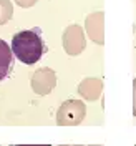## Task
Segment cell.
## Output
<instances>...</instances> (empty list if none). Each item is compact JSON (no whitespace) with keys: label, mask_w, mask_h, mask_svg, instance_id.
Wrapping results in <instances>:
<instances>
[{"label":"cell","mask_w":136,"mask_h":146,"mask_svg":"<svg viewBox=\"0 0 136 146\" xmlns=\"http://www.w3.org/2000/svg\"><path fill=\"white\" fill-rule=\"evenodd\" d=\"M38 0H15V3L20 5V7H23V9H30V7H33Z\"/></svg>","instance_id":"cell-9"},{"label":"cell","mask_w":136,"mask_h":146,"mask_svg":"<svg viewBox=\"0 0 136 146\" xmlns=\"http://www.w3.org/2000/svg\"><path fill=\"white\" fill-rule=\"evenodd\" d=\"M13 17V5L10 0H0V25H5Z\"/></svg>","instance_id":"cell-8"},{"label":"cell","mask_w":136,"mask_h":146,"mask_svg":"<svg viewBox=\"0 0 136 146\" xmlns=\"http://www.w3.org/2000/svg\"><path fill=\"white\" fill-rule=\"evenodd\" d=\"M85 30L95 43H105V12H93L85 18Z\"/></svg>","instance_id":"cell-5"},{"label":"cell","mask_w":136,"mask_h":146,"mask_svg":"<svg viewBox=\"0 0 136 146\" xmlns=\"http://www.w3.org/2000/svg\"><path fill=\"white\" fill-rule=\"evenodd\" d=\"M86 115V106L82 100H66L56 111V123L62 126L80 125Z\"/></svg>","instance_id":"cell-2"},{"label":"cell","mask_w":136,"mask_h":146,"mask_svg":"<svg viewBox=\"0 0 136 146\" xmlns=\"http://www.w3.org/2000/svg\"><path fill=\"white\" fill-rule=\"evenodd\" d=\"M78 93L88 101L98 100L103 93V80L101 78H85L78 85Z\"/></svg>","instance_id":"cell-6"},{"label":"cell","mask_w":136,"mask_h":146,"mask_svg":"<svg viewBox=\"0 0 136 146\" xmlns=\"http://www.w3.org/2000/svg\"><path fill=\"white\" fill-rule=\"evenodd\" d=\"M12 62H13V52L9 48V43L0 40V82L9 75L10 68H12Z\"/></svg>","instance_id":"cell-7"},{"label":"cell","mask_w":136,"mask_h":146,"mask_svg":"<svg viewBox=\"0 0 136 146\" xmlns=\"http://www.w3.org/2000/svg\"><path fill=\"white\" fill-rule=\"evenodd\" d=\"M45 45L42 36L35 30H23L13 35L12 38V52L22 63L33 65L43 55Z\"/></svg>","instance_id":"cell-1"},{"label":"cell","mask_w":136,"mask_h":146,"mask_svg":"<svg viewBox=\"0 0 136 146\" xmlns=\"http://www.w3.org/2000/svg\"><path fill=\"white\" fill-rule=\"evenodd\" d=\"M30 85H32V90L36 95H40V96L50 95L52 90L55 88V85H56V75L52 68H38L32 75Z\"/></svg>","instance_id":"cell-4"},{"label":"cell","mask_w":136,"mask_h":146,"mask_svg":"<svg viewBox=\"0 0 136 146\" xmlns=\"http://www.w3.org/2000/svg\"><path fill=\"white\" fill-rule=\"evenodd\" d=\"M62 42H63V50L70 55V56L80 55L83 50H85V46H86L85 32H83V28L80 27V25H76V23L68 25V27L65 28Z\"/></svg>","instance_id":"cell-3"},{"label":"cell","mask_w":136,"mask_h":146,"mask_svg":"<svg viewBox=\"0 0 136 146\" xmlns=\"http://www.w3.org/2000/svg\"><path fill=\"white\" fill-rule=\"evenodd\" d=\"M43 146H50V145H43Z\"/></svg>","instance_id":"cell-11"},{"label":"cell","mask_w":136,"mask_h":146,"mask_svg":"<svg viewBox=\"0 0 136 146\" xmlns=\"http://www.w3.org/2000/svg\"><path fill=\"white\" fill-rule=\"evenodd\" d=\"M133 101H135V115H136V78L133 80Z\"/></svg>","instance_id":"cell-10"}]
</instances>
